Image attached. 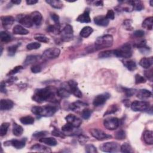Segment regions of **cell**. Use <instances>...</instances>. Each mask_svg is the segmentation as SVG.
<instances>
[{
  "instance_id": "cell-1",
  "label": "cell",
  "mask_w": 153,
  "mask_h": 153,
  "mask_svg": "<svg viewBox=\"0 0 153 153\" xmlns=\"http://www.w3.org/2000/svg\"><path fill=\"white\" fill-rule=\"evenodd\" d=\"M54 97V93L51 89L50 88H46L37 89L32 98L38 103H43L45 101L52 100Z\"/></svg>"
},
{
  "instance_id": "cell-2",
  "label": "cell",
  "mask_w": 153,
  "mask_h": 153,
  "mask_svg": "<svg viewBox=\"0 0 153 153\" xmlns=\"http://www.w3.org/2000/svg\"><path fill=\"white\" fill-rule=\"evenodd\" d=\"M33 114L37 116L49 117L53 116L57 111V108L54 106H45V107H33L31 109Z\"/></svg>"
},
{
  "instance_id": "cell-3",
  "label": "cell",
  "mask_w": 153,
  "mask_h": 153,
  "mask_svg": "<svg viewBox=\"0 0 153 153\" xmlns=\"http://www.w3.org/2000/svg\"><path fill=\"white\" fill-rule=\"evenodd\" d=\"M113 37L111 35L107 34L98 37L95 43L96 50L111 47L113 44Z\"/></svg>"
},
{
  "instance_id": "cell-4",
  "label": "cell",
  "mask_w": 153,
  "mask_h": 153,
  "mask_svg": "<svg viewBox=\"0 0 153 153\" xmlns=\"http://www.w3.org/2000/svg\"><path fill=\"white\" fill-rule=\"evenodd\" d=\"M114 55L117 58H129L132 55V48L130 44H125L120 48L114 50Z\"/></svg>"
},
{
  "instance_id": "cell-5",
  "label": "cell",
  "mask_w": 153,
  "mask_h": 153,
  "mask_svg": "<svg viewBox=\"0 0 153 153\" xmlns=\"http://www.w3.org/2000/svg\"><path fill=\"white\" fill-rule=\"evenodd\" d=\"M100 149L105 152H117L120 151V145L115 142H109L102 144Z\"/></svg>"
},
{
  "instance_id": "cell-6",
  "label": "cell",
  "mask_w": 153,
  "mask_h": 153,
  "mask_svg": "<svg viewBox=\"0 0 153 153\" xmlns=\"http://www.w3.org/2000/svg\"><path fill=\"white\" fill-rule=\"evenodd\" d=\"M61 40L63 41L68 42L73 40L74 37V31L73 26L70 25H66L60 33Z\"/></svg>"
},
{
  "instance_id": "cell-7",
  "label": "cell",
  "mask_w": 153,
  "mask_h": 153,
  "mask_svg": "<svg viewBox=\"0 0 153 153\" xmlns=\"http://www.w3.org/2000/svg\"><path fill=\"white\" fill-rule=\"evenodd\" d=\"M131 108L133 111L136 112H141L148 110L149 104L145 101L136 100L133 102L130 105Z\"/></svg>"
},
{
  "instance_id": "cell-8",
  "label": "cell",
  "mask_w": 153,
  "mask_h": 153,
  "mask_svg": "<svg viewBox=\"0 0 153 153\" xmlns=\"http://www.w3.org/2000/svg\"><path fill=\"white\" fill-rule=\"evenodd\" d=\"M60 53V50L58 48L53 47L49 48L43 52V58L45 59H54L59 57Z\"/></svg>"
},
{
  "instance_id": "cell-9",
  "label": "cell",
  "mask_w": 153,
  "mask_h": 153,
  "mask_svg": "<svg viewBox=\"0 0 153 153\" xmlns=\"http://www.w3.org/2000/svg\"><path fill=\"white\" fill-rule=\"evenodd\" d=\"M90 133L95 138L99 141H103L106 139H109L112 138V136L108 134L99 129H92L90 130Z\"/></svg>"
},
{
  "instance_id": "cell-10",
  "label": "cell",
  "mask_w": 153,
  "mask_h": 153,
  "mask_svg": "<svg viewBox=\"0 0 153 153\" xmlns=\"http://www.w3.org/2000/svg\"><path fill=\"white\" fill-rule=\"evenodd\" d=\"M120 125V120L116 117H111L105 119L104 121V127L108 130L117 129Z\"/></svg>"
},
{
  "instance_id": "cell-11",
  "label": "cell",
  "mask_w": 153,
  "mask_h": 153,
  "mask_svg": "<svg viewBox=\"0 0 153 153\" xmlns=\"http://www.w3.org/2000/svg\"><path fill=\"white\" fill-rule=\"evenodd\" d=\"M16 19L19 23L26 28H31L33 25L30 15L19 14L17 16Z\"/></svg>"
},
{
  "instance_id": "cell-12",
  "label": "cell",
  "mask_w": 153,
  "mask_h": 153,
  "mask_svg": "<svg viewBox=\"0 0 153 153\" xmlns=\"http://www.w3.org/2000/svg\"><path fill=\"white\" fill-rule=\"evenodd\" d=\"M110 95L108 93H104L96 96L93 102V104L95 107H100L104 105L110 98Z\"/></svg>"
},
{
  "instance_id": "cell-13",
  "label": "cell",
  "mask_w": 153,
  "mask_h": 153,
  "mask_svg": "<svg viewBox=\"0 0 153 153\" xmlns=\"http://www.w3.org/2000/svg\"><path fill=\"white\" fill-rule=\"evenodd\" d=\"M68 85L70 88V92L73 93L75 96L81 98L83 96V94L79 88H78V83L74 81V80H70L68 82Z\"/></svg>"
},
{
  "instance_id": "cell-14",
  "label": "cell",
  "mask_w": 153,
  "mask_h": 153,
  "mask_svg": "<svg viewBox=\"0 0 153 153\" xmlns=\"http://www.w3.org/2000/svg\"><path fill=\"white\" fill-rule=\"evenodd\" d=\"M65 119L68 123L70 124L75 128H77V127H80L82 123L81 120H80V119L78 117H77V116L73 115V114L68 115L65 117Z\"/></svg>"
},
{
  "instance_id": "cell-15",
  "label": "cell",
  "mask_w": 153,
  "mask_h": 153,
  "mask_svg": "<svg viewBox=\"0 0 153 153\" xmlns=\"http://www.w3.org/2000/svg\"><path fill=\"white\" fill-rule=\"evenodd\" d=\"M26 139H22L21 140H17V139H13L10 141H7L4 142L5 146L12 145L16 149H21L23 148L26 145Z\"/></svg>"
},
{
  "instance_id": "cell-16",
  "label": "cell",
  "mask_w": 153,
  "mask_h": 153,
  "mask_svg": "<svg viewBox=\"0 0 153 153\" xmlns=\"http://www.w3.org/2000/svg\"><path fill=\"white\" fill-rule=\"evenodd\" d=\"M1 21L3 28L7 29L12 26L14 22V19L11 16H6L1 17Z\"/></svg>"
},
{
  "instance_id": "cell-17",
  "label": "cell",
  "mask_w": 153,
  "mask_h": 153,
  "mask_svg": "<svg viewBox=\"0 0 153 153\" xmlns=\"http://www.w3.org/2000/svg\"><path fill=\"white\" fill-rule=\"evenodd\" d=\"M31 18L33 22V23L37 26H39L43 22V16L39 11H36L31 14Z\"/></svg>"
},
{
  "instance_id": "cell-18",
  "label": "cell",
  "mask_w": 153,
  "mask_h": 153,
  "mask_svg": "<svg viewBox=\"0 0 153 153\" xmlns=\"http://www.w3.org/2000/svg\"><path fill=\"white\" fill-rule=\"evenodd\" d=\"M14 106V102L10 99H2L0 102V110L1 111L11 110Z\"/></svg>"
},
{
  "instance_id": "cell-19",
  "label": "cell",
  "mask_w": 153,
  "mask_h": 153,
  "mask_svg": "<svg viewBox=\"0 0 153 153\" xmlns=\"http://www.w3.org/2000/svg\"><path fill=\"white\" fill-rule=\"evenodd\" d=\"M94 22L96 25L100 26H107L108 25L109 20L104 16H98L94 19Z\"/></svg>"
},
{
  "instance_id": "cell-20",
  "label": "cell",
  "mask_w": 153,
  "mask_h": 153,
  "mask_svg": "<svg viewBox=\"0 0 153 153\" xmlns=\"http://www.w3.org/2000/svg\"><path fill=\"white\" fill-rule=\"evenodd\" d=\"M89 14V11L86 10L83 14L78 16L76 21L80 23H90L91 22V19Z\"/></svg>"
},
{
  "instance_id": "cell-21",
  "label": "cell",
  "mask_w": 153,
  "mask_h": 153,
  "mask_svg": "<svg viewBox=\"0 0 153 153\" xmlns=\"http://www.w3.org/2000/svg\"><path fill=\"white\" fill-rule=\"evenodd\" d=\"M153 63V58H143L139 62V65L145 69H149Z\"/></svg>"
},
{
  "instance_id": "cell-22",
  "label": "cell",
  "mask_w": 153,
  "mask_h": 153,
  "mask_svg": "<svg viewBox=\"0 0 153 153\" xmlns=\"http://www.w3.org/2000/svg\"><path fill=\"white\" fill-rule=\"evenodd\" d=\"M137 97L141 100H147L152 96V93L147 89L139 90L137 95Z\"/></svg>"
},
{
  "instance_id": "cell-23",
  "label": "cell",
  "mask_w": 153,
  "mask_h": 153,
  "mask_svg": "<svg viewBox=\"0 0 153 153\" xmlns=\"http://www.w3.org/2000/svg\"><path fill=\"white\" fill-rule=\"evenodd\" d=\"M13 32L15 35H27L29 33V31L24 28L21 25H16L13 29Z\"/></svg>"
},
{
  "instance_id": "cell-24",
  "label": "cell",
  "mask_w": 153,
  "mask_h": 153,
  "mask_svg": "<svg viewBox=\"0 0 153 153\" xmlns=\"http://www.w3.org/2000/svg\"><path fill=\"white\" fill-rule=\"evenodd\" d=\"M40 59V57L39 56L29 55V56H27V58H26V59L24 62V65L25 66H27V65H29L31 64H35Z\"/></svg>"
},
{
  "instance_id": "cell-25",
  "label": "cell",
  "mask_w": 153,
  "mask_h": 153,
  "mask_svg": "<svg viewBox=\"0 0 153 153\" xmlns=\"http://www.w3.org/2000/svg\"><path fill=\"white\" fill-rule=\"evenodd\" d=\"M31 150L33 151H38V152H51L52 151L51 149L44 145H40V144H36L34 145H33L31 148Z\"/></svg>"
},
{
  "instance_id": "cell-26",
  "label": "cell",
  "mask_w": 153,
  "mask_h": 153,
  "mask_svg": "<svg viewBox=\"0 0 153 153\" xmlns=\"http://www.w3.org/2000/svg\"><path fill=\"white\" fill-rule=\"evenodd\" d=\"M144 140L146 144L152 145L153 144V132L150 130H146L144 133Z\"/></svg>"
},
{
  "instance_id": "cell-27",
  "label": "cell",
  "mask_w": 153,
  "mask_h": 153,
  "mask_svg": "<svg viewBox=\"0 0 153 153\" xmlns=\"http://www.w3.org/2000/svg\"><path fill=\"white\" fill-rule=\"evenodd\" d=\"M93 32V29L90 26H85L80 31V35L81 37L88 38L92 34Z\"/></svg>"
},
{
  "instance_id": "cell-28",
  "label": "cell",
  "mask_w": 153,
  "mask_h": 153,
  "mask_svg": "<svg viewBox=\"0 0 153 153\" xmlns=\"http://www.w3.org/2000/svg\"><path fill=\"white\" fill-rule=\"evenodd\" d=\"M40 142L48 145L49 146H56L58 144V142L56 139L53 138H42L40 139Z\"/></svg>"
},
{
  "instance_id": "cell-29",
  "label": "cell",
  "mask_w": 153,
  "mask_h": 153,
  "mask_svg": "<svg viewBox=\"0 0 153 153\" xmlns=\"http://www.w3.org/2000/svg\"><path fill=\"white\" fill-rule=\"evenodd\" d=\"M46 2L55 9H60L63 7V3L59 0H46Z\"/></svg>"
},
{
  "instance_id": "cell-30",
  "label": "cell",
  "mask_w": 153,
  "mask_h": 153,
  "mask_svg": "<svg viewBox=\"0 0 153 153\" xmlns=\"http://www.w3.org/2000/svg\"><path fill=\"white\" fill-rule=\"evenodd\" d=\"M142 27L149 30H152L153 27V18L149 17V18L145 19L142 23Z\"/></svg>"
},
{
  "instance_id": "cell-31",
  "label": "cell",
  "mask_w": 153,
  "mask_h": 153,
  "mask_svg": "<svg viewBox=\"0 0 153 153\" xmlns=\"http://www.w3.org/2000/svg\"><path fill=\"white\" fill-rule=\"evenodd\" d=\"M13 133L16 137H21L23 133V129L20 125L14 124L13 128Z\"/></svg>"
},
{
  "instance_id": "cell-32",
  "label": "cell",
  "mask_w": 153,
  "mask_h": 153,
  "mask_svg": "<svg viewBox=\"0 0 153 153\" xmlns=\"http://www.w3.org/2000/svg\"><path fill=\"white\" fill-rule=\"evenodd\" d=\"M88 105L86 103H84L83 102L77 101L71 104L70 105V109L72 111H77V110L83 107H86Z\"/></svg>"
},
{
  "instance_id": "cell-33",
  "label": "cell",
  "mask_w": 153,
  "mask_h": 153,
  "mask_svg": "<svg viewBox=\"0 0 153 153\" xmlns=\"http://www.w3.org/2000/svg\"><path fill=\"white\" fill-rule=\"evenodd\" d=\"M57 94H58V96H59L61 98H67L70 96L71 92L68 90H67L66 89L62 88L59 89L57 91Z\"/></svg>"
},
{
  "instance_id": "cell-34",
  "label": "cell",
  "mask_w": 153,
  "mask_h": 153,
  "mask_svg": "<svg viewBox=\"0 0 153 153\" xmlns=\"http://www.w3.org/2000/svg\"><path fill=\"white\" fill-rule=\"evenodd\" d=\"M20 121L23 125H32L33 123H34V118L31 116L28 115V116H25L21 118Z\"/></svg>"
},
{
  "instance_id": "cell-35",
  "label": "cell",
  "mask_w": 153,
  "mask_h": 153,
  "mask_svg": "<svg viewBox=\"0 0 153 153\" xmlns=\"http://www.w3.org/2000/svg\"><path fill=\"white\" fill-rule=\"evenodd\" d=\"M0 38H1V41L4 43H9L11 41V36L9 34V33L6 32V31H1L0 33Z\"/></svg>"
},
{
  "instance_id": "cell-36",
  "label": "cell",
  "mask_w": 153,
  "mask_h": 153,
  "mask_svg": "<svg viewBox=\"0 0 153 153\" xmlns=\"http://www.w3.org/2000/svg\"><path fill=\"white\" fill-rule=\"evenodd\" d=\"M124 64L127 68L130 71H133L137 69V64L133 60L125 61L124 62Z\"/></svg>"
},
{
  "instance_id": "cell-37",
  "label": "cell",
  "mask_w": 153,
  "mask_h": 153,
  "mask_svg": "<svg viewBox=\"0 0 153 153\" xmlns=\"http://www.w3.org/2000/svg\"><path fill=\"white\" fill-rule=\"evenodd\" d=\"M9 127L10 123H4L1 125V127H0V135H1V137H4L7 134Z\"/></svg>"
},
{
  "instance_id": "cell-38",
  "label": "cell",
  "mask_w": 153,
  "mask_h": 153,
  "mask_svg": "<svg viewBox=\"0 0 153 153\" xmlns=\"http://www.w3.org/2000/svg\"><path fill=\"white\" fill-rule=\"evenodd\" d=\"M120 151L122 152H133L132 147L128 143H124L122 146H120Z\"/></svg>"
},
{
  "instance_id": "cell-39",
  "label": "cell",
  "mask_w": 153,
  "mask_h": 153,
  "mask_svg": "<svg viewBox=\"0 0 153 153\" xmlns=\"http://www.w3.org/2000/svg\"><path fill=\"white\" fill-rule=\"evenodd\" d=\"M98 56L100 58H107L111 57L112 56H114V50H107L105 51V52H100Z\"/></svg>"
},
{
  "instance_id": "cell-40",
  "label": "cell",
  "mask_w": 153,
  "mask_h": 153,
  "mask_svg": "<svg viewBox=\"0 0 153 153\" xmlns=\"http://www.w3.org/2000/svg\"><path fill=\"white\" fill-rule=\"evenodd\" d=\"M133 10L137 11H141L144 8V4L141 1H133Z\"/></svg>"
},
{
  "instance_id": "cell-41",
  "label": "cell",
  "mask_w": 153,
  "mask_h": 153,
  "mask_svg": "<svg viewBox=\"0 0 153 153\" xmlns=\"http://www.w3.org/2000/svg\"><path fill=\"white\" fill-rule=\"evenodd\" d=\"M20 46V44H15V45H13L10 47H9L8 48V53L9 55L10 56H13L15 55L16 50H18L19 46Z\"/></svg>"
},
{
  "instance_id": "cell-42",
  "label": "cell",
  "mask_w": 153,
  "mask_h": 153,
  "mask_svg": "<svg viewBox=\"0 0 153 153\" xmlns=\"http://www.w3.org/2000/svg\"><path fill=\"white\" fill-rule=\"evenodd\" d=\"M35 40L41 43H47L49 42V39L45 36L42 35V34H36L34 36Z\"/></svg>"
},
{
  "instance_id": "cell-43",
  "label": "cell",
  "mask_w": 153,
  "mask_h": 153,
  "mask_svg": "<svg viewBox=\"0 0 153 153\" xmlns=\"http://www.w3.org/2000/svg\"><path fill=\"white\" fill-rule=\"evenodd\" d=\"M41 47V44L38 42H33L28 44L26 46V48L28 50H36L39 48Z\"/></svg>"
},
{
  "instance_id": "cell-44",
  "label": "cell",
  "mask_w": 153,
  "mask_h": 153,
  "mask_svg": "<svg viewBox=\"0 0 153 153\" xmlns=\"http://www.w3.org/2000/svg\"><path fill=\"white\" fill-rule=\"evenodd\" d=\"M92 113V112L90 110L84 109L81 112V117L85 119V120H88V119H89Z\"/></svg>"
},
{
  "instance_id": "cell-45",
  "label": "cell",
  "mask_w": 153,
  "mask_h": 153,
  "mask_svg": "<svg viewBox=\"0 0 153 153\" xmlns=\"http://www.w3.org/2000/svg\"><path fill=\"white\" fill-rule=\"evenodd\" d=\"M115 137L118 140H123L126 138V133L123 130H119L115 133Z\"/></svg>"
},
{
  "instance_id": "cell-46",
  "label": "cell",
  "mask_w": 153,
  "mask_h": 153,
  "mask_svg": "<svg viewBox=\"0 0 153 153\" xmlns=\"http://www.w3.org/2000/svg\"><path fill=\"white\" fill-rule=\"evenodd\" d=\"M23 69V67L22 66H17L16 67H14L13 70H11L8 74L9 75H14L17 73H18L19 72H20L21 70H22Z\"/></svg>"
},
{
  "instance_id": "cell-47",
  "label": "cell",
  "mask_w": 153,
  "mask_h": 153,
  "mask_svg": "<svg viewBox=\"0 0 153 153\" xmlns=\"http://www.w3.org/2000/svg\"><path fill=\"white\" fill-rule=\"evenodd\" d=\"M48 132H46V131H41V132H35L33 134V137H35L36 138H44L45 136H46Z\"/></svg>"
},
{
  "instance_id": "cell-48",
  "label": "cell",
  "mask_w": 153,
  "mask_h": 153,
  "mask_svg": "<svg viewBox=\"0 0 153 153\" xmlns=\"http://www.w3.org/2000/svg\"><path fill=\"white\" fill-rule=\"evenodd\" d=\"M86 151L88 153H96L97 152L96 148L92 144H89L86 146Z\"/></svg>"
},
{
  "instance_id": "cell-49",
  "label": "cell",
  "mask_w": 153,
  "mask_h": 153,
  "mask_svg": "<svg viewBox=\"0 0 153 153\" xmlns=\"http://www.w3.org/2000/svg\"><path fill=\"white\" fill-rule=\"evenodd\" d=\"M145 82H146V80L144 77L141 76L139 74H137L135 75V83L137 84L144 83Z\"/></svg>"
},
{
  "instance_id": "cell-50",
  "label": "cell",
  "mask_w": 153,
  "mask_h": 153,
  "mask_svg": "<svg viewBox=\"0 0 153 153\" xmlns=\"http://www.w3.org/2000/svg\"><path fill=\"white\" fill-rule=\"evenodd\" d=\"M123 90L125 92V93L127 97H130V96H133L136 92V90H134V89H128V88H123Z\"/></svg>"
},
{
  "instance_id": "cell-51",
  "label": "cell",
  "mask_w": 153,
  "mask_h": 153,
  "mask_svg": "<svg viewBox=\"0 0 153 153\" xmlns=\"http://www.w3.org/2000/svg\"><path fill=\"white\" fill-rule=\"evenodd\" d=\"M118 110V108L117 107V105H112L111 107H110V108L107 110V111L105 113L104 115H110L111 114H114Z\"/></svg>"
},
{
  "instance_id": "cell-52",
  "label": "cell",
  "mask_w": 153,
  "mask_h": 153,
  "mask_svg": "<svg viewBox=\"0 0 153 153\" xmlns=\"http://www.w3.org/2000/svg\"><path fill=\"white\" fill-rule=\"evenodd\" d=\"M74 128L75 127H74L72 125H71L70 124L67 123L65 125H64L62 127V131L65 132H70L73 131Z\"/></svg>"
},
{
  "instance_id": "cell-53",
  "label": "cell",
  "mask_w": 153,
  "mask_h": 153,
  "mask_svg": "<svg viewBox=\"0 0 153 153\" xmlns=\"http://www.w3.org/2000/svg\"><path fill=\"white\" fill-rule=\"evenodd\" d=\"M31 71L33 73H39L41 71V66L40 65H34L31 67Z\"/></svg>"
},
{
  "instance_id": "cell-54",
  "label": "cell",
  "mask_w": 153,
  "mask_h": 153,
  "mask_svg": "<svg viewBox=\"0 0 153 153\" xmlns=\"http://www.w3.org/2000/svg\"><path fill=\"white\" fill-rule=\"evenodd\" d=\"M52 135H53V136H55V137H60V138H65L64 134L56 129H54L52 131Z\"/></svg>"
},
{
  "instance_id": "cell-55",
  "label": "cell",
  "mask_w": 153,
  "mask_h": 153,
  "mask_svg": "<svg viewBox=\"0 0 153 153\" xmlns=\"http://www.w3.org/2000/svg\"><path fill=\"white\" fill-rule=\"evenodd\" d=\"M132 21L129 19H127L125 21H124L123 25L127 30H128V31L132 30L133 27L132 26Z\"/></svg>"
},
{
  "instance_id": "cell-56",
  "label": "cell",
  "mask_w": 153,
  "mask_h": 153,
  "mask_svg": "<svg viewBox=\"0 0 153 153\" xmlns=\"http://www.w3.org/2000/svg\"><path fill=\"white\" fill-rule=\"evenodd\" d=\"M145 35V32L142 30H137L133 33V36L137 38H141Z\"/></svg>"
},
{
  "instance_id": "cell-57",
  "label": "cell",
  "mask_w": 153,
  "mask_h": 153,
  "mask_svg": "<svg viewBox=\"0 0 153 153\" xmlns=\"http://www.w3.org/2000/svg\"><path fill=\"white\" fill-rule=\"evenodd\" d=\"M51 18H52V20L54 21L55 24L56 25H59V16L56 14V13H52L50 14Z\"/></svg>"
},
{
  "instance_id": "cell-58",
  "label": "cell",
  "mask_w": 153,
  "mask_h": 153,
  "mask_svg": "<svg viewBox=\"0 0 153 153\" xmlns=\"http://www.w3.org/2000/svg\"><path fill=\"white\" fill-rule=\"evenodd\" d=\"M106 18L108 20H113L115 18V13L112 10H109L107 13Z\"/></svg>"
},
{
  "instance_id": "cell-59",
  "label": "cell",
  "mask_w": 153,
  "mask_h": 153,
  "mask_svg": "<svg viewBox=\"0 0 153 153\" xmlns=\"http://www.w3.org/2000/svg\"><path fill=\"white\" fill-rule=\"evenodd\" d=\"M145 75L147 77V78H148L150 80H152V70H148L145 71Z\"/></svg>"
},
{
  "instance_id": "cell-60",
  "label": "cell",
  "mask_w": 153,
  "mask_h": 153,
  "mask_svg": "<svg viewBox=\"0 0 153 153\" xmlns=\"http://www.w3.org/2000/svg\"><path fill=\"white\" fill-rule=\"evenodd\" d=\"M1 92L3 93H6L7 92V90L6 89V83L4 81H2L1 83Z\"/></svg>"
},
{
  "instance_id": "cell-61",
  "label": "cell",
  "mask_w": 153,
  "mask_h": 153,
  "mask_svg": "<svg viewBox=\"0 0 153 153\" xmlns=\"http://www.w3.org/2000/svg\"><path fill=\"white\" fill-rule=\"evenodd\" d=\"M38 1L37 0H27L26 3L28 5H34L37 4Z\"/></svg>"
},
{
  "instance_id": "cell-62",
  "label": "cell",
  "mask_w": 153,
  "mask_h": 153,
  "mask_svg": "<svg viewBox=\"0 0 153 153\" xmlns=\"http://www.w3.org/2000/svg\"><path fill=\"white\" fill-rule=\"evenodd\" d=\"M104 3L102 1H96L94 2V5L96 6H102Z\"/></svg>"
},
{
  "instance_id": "cell-63",
  "label": "cell",
  "mask_w": 153,
  "mask_h": 153,
  "mask_svg": "<svg viewBox=\"0 0 153 153\" xmlns=\"http://www.w3.org/2000/svg\"><path fill=\"white\" fill-rule=\"evenodd\" d=\"M11 3L13 4H19L21 3V0H12L11 1Z\"/></svg>"
},
{
  "instance_id": "cell-64",
  "label": "cell",
  "mask_w": 153,
  "mask_h": 153,
  "mask_svg": "<svg viewBox=\"0 0 153 153\" xmlns=\"http://www.w3.org/2000/svg\"><path fill=\"white\" fill-rule=\"evenodd\" d=\"M149 3H150V5H151V6H152V1H149Z\"/></svg>"
}]
</instances>
